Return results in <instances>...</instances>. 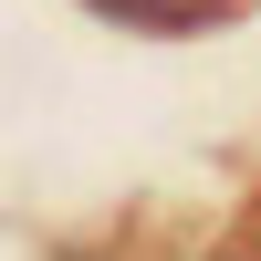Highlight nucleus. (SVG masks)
<instances>
[{"label": "nucleus", "mask_w": 261, "mask_h": 261, "mask_svg": "<svg viewBox=\"0 0 261 261\" xmlns=\"http://www.w3.org/2000/svg\"><path fill=\"white\" fill-rule=\"evenodd\" d=\"M94 11H115V21H146V32H178V11H167V0H94Z\"/></svg>", "instance_id": "nucleus-1"}]
</instances>
